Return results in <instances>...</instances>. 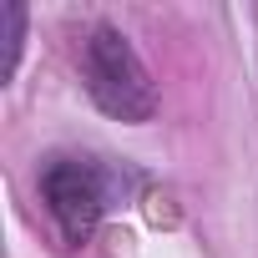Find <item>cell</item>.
<instances>
[{
  "label": "cell",
  "mask_w": 258,
  "mask_h": 258,
  "mask_svg": "<svg viewBox=\"0 0 258 258\" xmlns=\"http://www.w3.org/2000/svg\"><path fill=\"white\" fill-rule=\"evenodd\" d=\"M0 26H6V71H0V81H11L16 76V66H21V46H26V6L21 0H6L0 6Z\"/></svg>",
  "instance_id": "obj_3"
},
{
  "label": "cell",
  "mask_w": 258,
  "mask_h": 258,
  "mask_svg": "<svg viewBox=\"0 0 258 258\" xmlns=\"http://www.w3.org/2000/svg\"><path fill=\"white\" fill-rule=\"evenodd\" d=\"M81 71H86V91L91 101L116 116V121H147L157 111V91H152V76L142 66V56L132 51L116 26H96L86 51H81Z\"/></svg>",
  "instance_id": "obj_1"
},
{
  "label": "cell",
  "mask_w": 258,
  "mask_h": 258,
  "mask_svg": "<svg viewBox=\"0 0 258 258\" xmlns=\"http://www.w3.org/2000/svg\"><path fill=\"white\" fill-rule=\"evenodd\" d=\"M41 192H46V208L51 218L61 223V233L71 243H86L106 213V172L86 157H56L46 172H41Z\"/></svg>",
  "instance_id": "obj_2"
}]
</instances>
